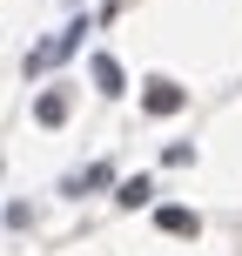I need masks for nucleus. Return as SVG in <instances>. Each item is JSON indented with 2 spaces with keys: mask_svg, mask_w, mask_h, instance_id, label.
<instances>
[{
  "mask_svg": "<svg viewBox=\"0 0 242 256\" xmlns=\"http://www.w3.org/2000/svg\"><path fill=\"white\" fill-rule=\"evenodd\" d=\"M94 81H101V88H108V94H115V88H121V68H115V61H108V54H94Z\"/></svg>",
  "mask_w": 242,
  "mask_h": 256,
  "instance_id": "5",
  "label": "nucleus"
},
{
  "mask_svg": "<svg viewBox=\"0 0 242 256\" xmlns=\"http://www.w3.org/2000/svg\"><path fill=\"white\" fill-rule=\"evenodd\" d=\"M155 222H162L168 236H195V230H202V222H195L189 209H162V216H155Z\"/></svg>",
  "mask_w": 242,
  "mask_h": 256,
  "instance_id": "3",
  "label": "nucleus"
},
{
  "mask_svg": "<svg viewBox=\"0 0 242 256\" xmlns=\"http://www.w3.org/2000/svg\"><path fill=\"white\" fill-rule=\"evenodd\" d=\"M148 196H155V182H148V176H128V182H121V202H128V209H141Z\"/></svg>",
  "mask_w": 242,
  "mask_h": 256,
  "instance_id": "4",
  "label": "nucleus"
},
{
  "mask_svg": "<svg viewBox=\"0 0 242 256\" xmlns=\"http://www.w3.org/2000/svg\"><path fill=\"white\" fill-rule=\"evenodd\" d=\"M34 115L47 122V128H54V122H67V94H61V88H47V94L34 102Z\"/></svg>",
  "mask_w": 242,
  "mask_h": 256,
  "instance_id": "2",
  "label": "nucleus"
},
{
  "mask_svg": "<svg viewBox=\"0 0 242 256\" xmlns=\"http://www.w3.org/2000/svg\"><path fill=\"white\" fill-rule=\"evenodd\" d=\"M141 102H148V115H175V108H182V88H175V81H148Z\"/></svg>",
  "mask_w": 242,
  "mask_h": 256,
  "instance_id": "1",
  "label": "nucleus"
}]
</instances>
